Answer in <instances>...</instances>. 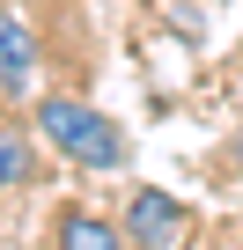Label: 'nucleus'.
Listing matches in <instances>:
<instances>
[{
    "label": "nucleus",
    "instance_id": "7",
    "mask_svg": "<svg viewBox=\"0 0 243 250\" xmlns=\"http://www.w3.org/2000/svg\"><path fill=\"white\" fill-rule=\"evenodd\" d=\"M236 169H243V140H236Z\"/></svg>",
    "mask_w": 243,
    "mask_h": 250
},
{
    "label": "nucleus",
    "instance_id": "3",
    "mask_svg": "<svg viewBox=\"0 0 243 250\" xmlns=\"http://www.w3.org/2000/svg\"><path fill=\"white\" fill-rule=\"evenodd\" d=\"M30 81H37V37H30L22 8H8V15H0V96L22 103Z\"/></svg>",
    "mask_w": 243,
    "mask_h": 250
},
{
    "label": "nucleus",
    "instance_id": "1",
    "mask_svg": "<svg viewBox=\"0 0 243 250\" xmlns=\"http://www.w3.org/2000/svg\"><path fill=\"white\" fill-rule=\"evenodd\" d=\"M37 133L66 162H81V169H126V133H118L103 110H88L81 96H44L37 103Z\"/></svg>",
    "mask_w": 243,
    "mask_h": 250
},
{
    "label": "nucleus",
    "instance_id": "6",
    "mask_svg": "<svg viewBox=\"0 0 243 250\" xmlns=\"http://www.w3.org/2000/svg\"><path fill=\"white\" fill-rule=\"evenodd\" d=\"M221 250H243V235H228V243H221Z\"/></svg>",
    "mask_w": 243,
    "mask_h": 250
},
{
    "label": "nucleus",
    "instance_id": "5",
    "mask_svg": "<svg viewBox=\"0 0 243 250\" xmlns=\"http://www.w3.org/2000/svg\"><path fill=\"white\" fill-rule=\"evenodd\" d=\"M0 184H8V191H30V184H37V155H30V140H22V125L0 133Z\"/></svg>",
    "mask_w": 243,
    "mask_h": 250
},
{
    "label": "nucleus",
    "instance_id": "2",
    "mask_svg": "<svg viewBox=\"0 0 243 250\" xmlns=\"http://www.w3.org/2000/svg\"><path fill=\"white\" fill-rule=\"evenodd\" d=\"M126 243L133 250H184L192 243V213L162 191V184H140L126 199Z\"/></svg>",
    "mask_w": 243,
    "mask_h": 250
},
{
    "label": "nucleus",
    "instance_id": "4",
    "mask_svg": "<svg viewBox=\"0 0 243 250\" xmlns=\"http://www.w3.org/2000/svg\"><path fill=\"white\" fill-rule=\"evenodd\" d=\"M52 250H133V243L118 235L110 221H96L88 206H66V213L52 221Z\"/></svg>",
    "mask_w": 243,
    "mask_h": 250
}]
</instances>
